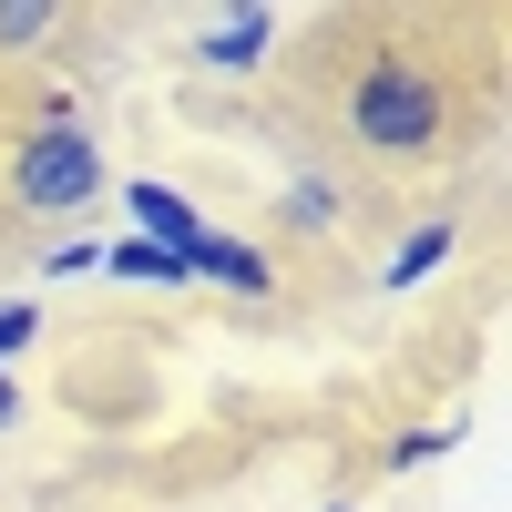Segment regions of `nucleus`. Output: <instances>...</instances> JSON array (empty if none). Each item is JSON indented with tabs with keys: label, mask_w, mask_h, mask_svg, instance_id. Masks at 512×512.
I'll return each instance as SVG.
<instances>
[{
	"label": "nucleus",
	"mask_w": 512,
	"mask_h": 512,
	"mask_svg": "<svg viewBox=\"0 0 512 512\" xmlns=\"http://www.w3.org/2000/svg\"><path fill=\"white\" fill-rule=\"evenodd\" d=\"M451 441H461V420H431V431H400V441H390V472H420V461H441Z\"/></svg>",
	"instance_id": "7"
},
{
	"label": "nucleus",
	"mask_w": 512,
	"mask_h": 512,
	"mask_svg": "<svg viewBox=\"0 0 512 512\" xmlns=\"http://www.w3.org/2000/svg\"><path fill=\"white\" fill-rule=\"evenodd\" d=\"M11 410H21V390H11V369H0V420H11Z\"/></svg>",
	"instance_id": "12"
},
{
	"label": "nucleus",
	"mask_w": 512,
	"mask_h": 512,
	"mask_svg": "<svg viewBox=\"0 0 512 512\" xmlns=\"http://www.w3.org/2000/svg\"><path fill=\"white\" fill-rule=\"evenodd\" d=\"M103 267H113L123 287H175V267H164V256H154L144 236H113V246H103Z\"/></svg>",
	"instance_id": "6"
},
{
	"label": "nucleus",
	"mask_w": 512,
	"mask_h": 512,
	"mask_svg": "<svg viewBox=\"0 0 512 512\" xmlns=\"http://www.w3.org/2000/svg\"><path fill=\"white\" fill-rule=\"evenodd\" d=\"M31 338H41V308H31V297H0V369H11Z\"/></svg>",
	"instance_id": "9"
},
{
	"label": "nucleus",
	"mask_w": 512,
	"mask_h": 512,
	"mask_svg": "<svg viewBox=\"0 0 512 512\" xmlns=\"http://www.w3.org/2000/svg\"><path fill=\"white\" fill-rule=\"evenodd\" d=\"M328 216H338V195H328L318 175H297V185H287V226H328Z\"/></svg>",
	"instance_id": "10"
},
{
	"label": "nucleus",
	"mask_w": 512,
	"mask_h": 512,
	"mask_svg": "<svg viewBox=\"0 0 512 512\" xmlns=\"http://www.w3.org/2000/svg\"><path fill=\"white\" fill-rule=\"evenodd\" d=\"M267 41H277V11H226V21L195 31V62H205V72H256V62H267Z\"/></svg>",
	"instance_id": "4"
},
{
	"label": "nucleus",
	"mask_w": 512,
	"mask_h": 512,
	"mask_svg": "<svg viewBox=\"0 0 512 512\" xmlns=\"http://www.w3.org/2000/svg\"><path fill=\"white\" fill-rule=\"evenodd\" d=\"M52 0H0V41H11V52H21V41H52Z\"/></svg>",
	"instance_id": "8"
},
{
	"label": "nucleus",
	"mask_w": 512,
	"mask_h": 512,
	"mask_svg": "<svg viewBox=\"0 0 512 512\" xmlns=\"http://www.w3.org/2000/svg\"><path fill=\"white\" fill-rule=\"evenodd\" d=\"M328 512H359V502H328Z\"/></svg>",
	"instance_id": "13"
},
{
	"label": "nucleus",
	"mask_w": 512,
	"mask_h": 512,
	"mask_svg": "<svg viewBox=\"0 0 512 512\" xmlns=\"http://www.w3.org/2000/svg\"><path fill=\"white\" fill-rule=\"evenodd\" d=\"M11 195L31 205V216H72V205L103 195V154L82 123H31V144L11 154Z\"/></svg>",
	"instance_id": "2"
},
{
	"label": "nucleus",
	"mask_w": 512,
	"mask_h": 512,
	"mask_svg": "<svg viewBox=\"0 0 512 512\" xmlns=\"http://www.w3.org/2000/svg\"><path fill=\"white\" fill-rule=\"evenodd\" d=\"M123 216H134V236L164 256V267L185 277V256H195V236H205V216L175 195V185H123Z\"/></svg>",
	"instance_id": "3"
},
{
	"label": "nucleus",
	"mask_w": 512,
	"mask_h": 512,
	"mask_svg": "<svg viewBox=\"0 0 512 512\" xmlns=\"http://www.w3.org/2000/svg\"><path fill=\"white\" fill-rule=\"evenodd\" d=\"M431 267H451V226H410L400 256H390V287H420Z\"/></svg>",
	"instance_id": "5"
},
{
	"label": "nucleus",
	"mask_w": 512,
	"mask_h": 512,
	"mask_svg": "<svg viewBox=\"0 0 512 512\" xmlns=\"http://www.w3.org/2000/svg\"><path fill=\"white\" fill-rule=\"evenodd\" d=\"M41 267H52V277H93V267H103V246H93V236H72V246L41 256Z\"/></svg>",
	"instance_id": "11"
},
{
	"label": "nucleus",
	"mask_w": 512,
	"mask_h": 512,
	"mask_svg": "<svg viewBox=\"0 0 512 512\" xmlns=\"http://www.w3.org/2000/svg\"><path fill=\"white\" fill-rule=\"evenodd\" d=\"M349 123H359V144H379V154H431L441 123H451L441 72H420V62H369V72L349 82Z\"/></svg>",
	"instance_id": "1"
}]
</instances>
